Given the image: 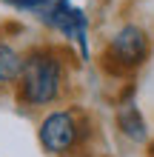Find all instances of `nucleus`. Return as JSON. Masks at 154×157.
I'll return each mask as SVG.
<instances>
[{"instance_id": "4", "label": "nucleus", "mask_w": 154, "mask_h": 157, "mask_svg": "<svg viewBox=\"0 0 154 157\" xmlns=\"http://www.w3.org/2000/svg\"><path fill=\"white\" fill-rule=\"evenodd\" d=\"M43 26H49L51 32H57L69 43H74L80 57L88 60V17L80 6H74L71 0H54V9Z\"/></svg>"}, {"instance_id": "7", "label": "nucleus", "mask_w": 154, "mask_h": 157, "mask_svg": "<svg viewBox=\"0 0 154 157\" xmlns=\"http://www.w3.org/2000/svg\"><path fill=\"white\" fill-rule=\"evenodd\" d=\"M3 3L17 9V12H23V14L37 17L40 23H46V17L51 14V9H54V0H3Z\"/></svg>"}, {"instance_id": "3", "label": "nucleus", "mask_w": 154, "mask_h": 157, "mask_svg": "<svg viewBox=\"0 0 154 157\" xmlns=\"http://www.w3.org/2000/svg\"><path fill=\"white\" fill-rule=\"evenodd\" d=\"M151 54V37L137 23H123L103 49V66L111 75H129L140 69Z\"/></svg>"}, {"instance_id": "5", "label": "nucleus", "mask_w": 154, "mask_h": 157, "mask_svg": "<svg viewBox=\"0 0 154 157\" xmlns=\"http://www.w3.org/2000/svg\"><path fill=\"white\" fill-rule=\"evenodd\" d=\"M114 120H117V128L120 134L126 137L129 143H146L148 140V123L146 117L140 114V109L134 100H123L114 112Z\"/></svg>"}, {"instance_id": "8", "label": "nucleus", "mask_w": 154, "mask_h": 157, "mask_svg": "<svg viewBox=\"0 0 154 157\" xmlns=\"http://www.w3.org/2000/svg\"><path fill=\"white\" fill-rule=\"evenodd\" d=\"M148 157H154V143H151V149H148Z\"/></svg>"}, {"instance_id": "2", "label": "nucleus", "mask_w": 154, "mask_h": 157, "mask_svg": "<svg viewBox=\"0 0 154 157\" xmlns=\"http://www.w3.org/2000/svg\"><path fill=\"white\" fill-rule=\"evenodd\" d=\"M92 120L77 106L49 109L37 123V143L49 157H77L88 146Z\"/></svg>"}, {"instance_id": "6", "label": "nucleus", "mask_w": 154, "mask_h": 157, "mask_svg": "<svg viewBox=\"0 0 154 157\" xmlns=\"http://www.w3.org/2000/svg\"><path fill=\"white\" fill-rule=\"evenodd\" d=\"M23 69V52L14 43L0 37V89H14Z\"/></svg>"}, {"instance_id": "1", "label": "nucleus", "mask_w": 154, "mask_h": 157, "mask_svg": "<svg viewBox=\"0 0 154 157\" xmlns=\"http://www.w3.org/2000/svg\"><path fill=\"white\" fill-rule=\"evenodd\" d=\"M69 83V60L57 46H34L23 52V69L14 83L17 103L26 109H46L63 97Z\"/></svg>"}]
</instances>
